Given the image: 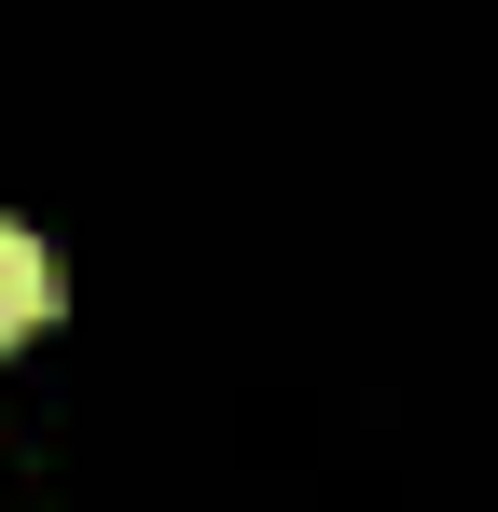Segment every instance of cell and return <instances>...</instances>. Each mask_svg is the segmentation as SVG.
<instances>
[{
    "mask_svg": "<svg viewBox=\"0 0 498 512\" xmlns=\"http://www.w3.org/2000/svg\"><path fill=\"white\" fill-rule=\"evenodd\" d=\"M56 291H70L56 236H42V222H0V346H14V333H42V319H56Z\"/></svg>",
    "mask_w": 498,
    "mask_h": 512,
    "instance_id": "1",
    "label": "cell"
}]
</instances>
